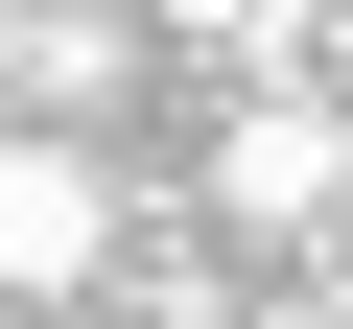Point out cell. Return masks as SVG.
I'll use <instances>...</instances> for the list:
<instances>
[{
    "mask_svg": "<svg viewBox=\"0 0 353 329\" xmlns=\"http://www.w3.org/2000/svg\"><path fill=\"white\" fill-rule=\"evenodd\" d=\"M212 212H236V235H330V212H353V94L259 71V94L212 118Z\"/></svg>",
    "mask_w": 353,
    "mask_h": 329,
    "instance_id": "obj_1",
    "label": "cell"
},
{
    "mask_svg": "<svg viewBox=\"0 0 353 329\" xmlns=\"http://www.w3.org/2000/svg\"><path fill=\"white\" fill-rule=\"evenodd\" d=\"M0 282L24 306H94L118 282V164L94 141H0Z\"/></svg>",
    "mask_w": 353,
    "mask_h": 329,
    "instance_id": "obj_2",
    "label": "cell"
},
{
    "mask_svg": "<svg viewBox=\"0 0 353 329\" xmlns=\"http://www.w3.org/2000/svg\"><path fill=\"white\" fill-rule=\"evenodd\" d=\"M0 71H24L48 118H94V94L141 71V24H94V0H48V24H0Z\"/></svg>",
    "mask_w": 353,
    "mask_h": 329,
    "instance_id": "obj_3",
    "label": "cell"
},
{
    "mask_svg": "<svg viewBox=\"0 0 353 329\" xmlns=\"http://www.w3.org/2000/svg\"><path fill=\"white\" fill-rule=\"evenodd\" d=\"M141 24H165V47H236V71H283V47H306L283 0H141Z\"/></svg>",
    "mask_w": 353,
    "mask_h": 329,
    "instance_id": "obj_4",
    "label": "cell"
},
{
    "mask_svg": "<svg viewBox=\"0 0 353 329\" xmlns=\"http://www.w3.org/2000/svg\"><path fill=\"white\" fill-rule=\"evenodd\" d=\"M236 329H353V282H306V306H236Z\"/></svg>",
    "mask_w": 353,
    "mask_h": 329,
    "instance_id": "obj_5",
    "label": "cell"
}]
</instances>
